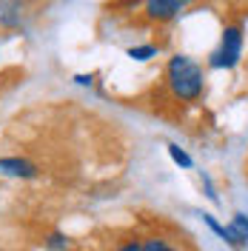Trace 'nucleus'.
<instances>
[{"label":"nucleus","instance_id":"1","mask_svg":"<svg viewBox=\"0 0 248 251\" xmlns=\"http://www.w3.org/2000/svg\"><path fill=\"white\" fill-rule=\"evenodd\" d=\"M166 80H169V89L177 100H186V103H197L202 94V69L200 63H194L186 54H174L166 66Z\"/></svg>","mask_w":248,"mask_h":251},{"label":"nucleus","instance_id":"2","mask_svg":"<svg viewBox=\"0 0 248 251\" xmlns=\"http://www.w3.org/2000/svg\"><path fill=\"white\" fill-rule=\"evenodd\" d=\"M243 57V29L240 26H231V29L223 31L220 37V46L211 51V60L208 66L211 69H234Z\"/></svg>","mask_w":248,"mask_h":251},{"label":"nucleus","instance_id":"3","mask_svg":"<svg viewBox=\"0 0 248 251\" xmlns=\"http://www.w3.org/2000/svg\"><path fill=\"white\" fill-rule=\"evenodd\" d=\"M188 3L191 0H146V15L151 20H157V23H163V20L177 17Z\"/></svg>","mask_w":248,"mask_h":251},{"label":"nucleus","instance_id":"4","mask_svg":"<svg viewBox=\"0 0 248 251\" xmlns=\"http://www.w3.org/2000/svg\"><path fill=\"white\" fill-rule=\"evenodd\" d=\"M0 174L6 177H20V180H31L37 177V166L23 160V157H3L0 160Z\"/></svg>","mask_w":248,"mask_h":251},{"label":"nucleus","instance_id":"5","mask_svg":"<svg viewBox=\"0 0 248 251\" xmlns=\"http://www.w3.org/2000/svg\"><path fill=\"white\" fill-rule=\"evenodd\" d=\"M23 0H0V26H6V29H15L20 26V20H23Z\"/></svg>","mask_w":248,"mask_h":251},{"label":"nucleus","instance_id":"6","mask_svg":"<svg viewBox=\"0 0 248 251\" xmlns=\"http://www.w3.org/2000/svg\"><path fill=\"white\" fill-rule=\"evenodd\" d=\"M228 228H231L234 240H237V246H240V251L248 246V217L243 214V211H237L231 217V223H228Z\"/></svg>","mask_w":248,"mask_h":251},{"label":"nucleus","instance_id":"7","mask_svg":"<svg viewBox=\"0 0 248 251\" xmlns=\"http://www.w3.org/2000/svg\"><path fill=\"white\" fill-rule=\"evenodd\" d=\"M202 223H205V226H208V228L223 240V243H228L234 251H240V246H237V240H234V234H231V228H228V226H223V223H217L214 214H202Z\"/></svg>","mask_w":248,"mask_h":251},{"label":"nucleus","instance_id":"8","mask_svg":"<svg viewBox=\"0 0 248 251\" xmlns=\"http://www.w3.org/2000/svg\"><path fill=\"white\" fill-rule=\"evenodd\" d=\"M140 251H177L171 246L169 240H160V237H149V240H143L140 243Z\"/></svg>","mask_w":248,"mask_h":251},{"label":"nucleus","instance_id":"9","mask_svg":"<svg viewBox=\"0 0 248 251\" xmlns=\"http://www.w3.org/2000/svg\"><path fill=\"white\" fill-rule=\"evenodd\" d=\"M169 157L177 163V166H183V169H191V166H194V160H191V157L177 146V143H169Z\"/></svg>","mask_w":248,"mask_h":251},{"label":"nucleus","instance_id":"10","mask_svg":"<svg viewBox=\"0 0 248 251\" xmlns=\"http://www.w3.org/2000/svg\"><path fill=\"white\" fill-rule=\"evenodd\" d=\"M128 57L131 60H149V57H157L154 46H131L128 49Z\"/></svg>","mask_w":248,"mask_h":251},{"label":"nucleus","instance_id":"11","mask_svg":"<svg viewBox=\"0 0 248 251\" xmlns=\"http://www.w3.org/2000/svg\"><path fill=\"white\" fill-rule=\"evenodd\" d=\"M46 246H49L51 251H66L69 246H72V240H69V237H63V234H51V237L46 240Z\"/></svg>","mask_w":248,"mask_h":251},{"label":"nucleus","instance_id":"12","mask_svg":"<svg viewBox=\"0 0 248 251\" xmlns=\"http://www.w3.org/2000/svg\"><path fill=\"white\" fill-rule=\"evenodd\" d=\"M117 251H140V243H125V246H120Z\"/></svg>","mask_w":248,"mask_h":251}]
</instances>
